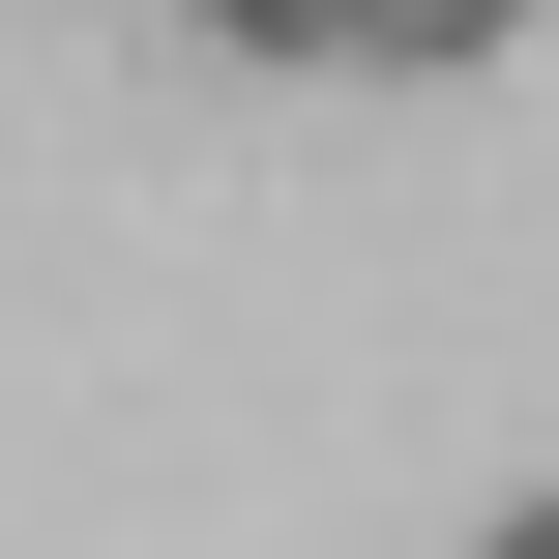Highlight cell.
Masks as SVG:
<instances>
[{
    "instance_id": "obj_1",
    "label": "cell",
    "mask_w": 559,
    "mask_h": 559,
    "mask_svg": "<svg viewBox=\"0 0 559 559\" xmlns=\"http://www.w3.org/2000/svg\"><path fill=\"white\" fill-rule=\"evenodd\" d=\"M531 0H354V59H501Z\"/></svg>"
},
{
    "instance_id": "obj_2",
    "label": "cell",
    "mask_w": 559,
    "mask_h": 559,
    "mask_svg": "<svg viewBox=\"0 0 559 559\" xmlns=\"http://www.w3.org/2000/svg\"><path fill=\"white\" fill-rule=\"evenodd\" d=\"M206 59H354V0H177Z\"/></svg>"
},
{
    "instance_id": "obj_3",
    "label": "cell",
    "mask_w": 559,
    "mask_h": 559,
    "mask_svg": "<svg viewBox=\"0 0 559 559\" xmlns=\"http://www.w3.org/2000/svg\"><path fill=\"white\" fill-rule=\"evenodd\" d=\"M472 559H559V501H531V531H472Z\"/></svg>"
}]
</instances>
